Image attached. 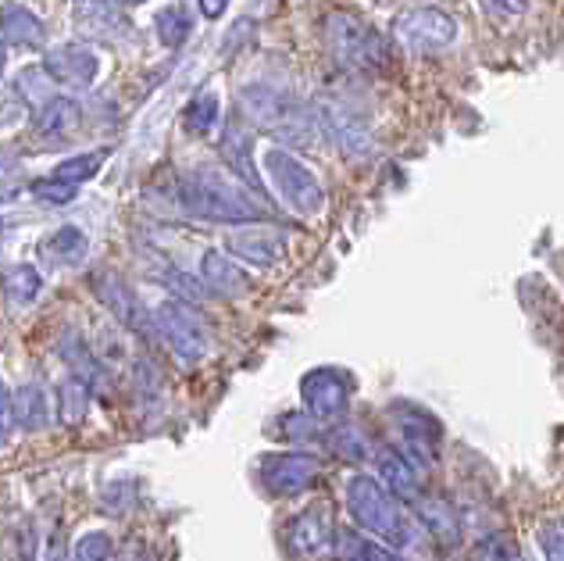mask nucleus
<instances>
[{
  "instance_id": "nucleus-24",
  "label": "nucleus",
  "mask_w": 564,
  "mask_h": 561,
  "mask_svg": "<svg viewBox=\"0 0 564 561\" xmlns=\"http://www.w3.org/2000/svg\"><path fill=\"white\" fill-rule=\"evenodd\" d=\"M90 401H94V382L68 373V379L57 387V419L65 425H79L90 416Z\"/></svg>"
},
{
  "instance_id": "nucleus-36",
  "label": "nucleus",
  "mask_w": 564,
  "mask_h": 561,
  "mask_svg": "<svg viewBox=\"0 0 564 561\" xmlns=\"http://www.w3.org/2000/svg\"><path fill=\"white\" fill-rule=\"evenodd\" d=\"M40 561H72V551L62 543V537H54V540L47 543V551H43Z\"/></svg>"
},
{
  "instance_id": "nucleus-34",
  "label": "nucleus",
  "mask_w": 564,
  "mask_h": 561,
  "mask_svg": "<svg viewBox=\"0 0 564 561\" xmlns=\"http://www.w3.org/2000/svg\"><path fill=\"white\" fill-rule=\"evenodd\" d=\"M76 194H79L76 186L57 183V180H51V175H47V180H36V183H33V197L47 201V204H68Z\"/></svg>"
},
{
  "instance_id": "nucleus-20",
  "label": "nucleus",
  "mask_w": 564,
  "mask_h": 561,
  "mask_svg": "<svg viewBox=\"0 0 564 561\" xmlns=\"http://www.w3.org/2000/svg\"><path fill=\"white\" fill-rule=\"evenodd\" d=\"M14 416H19V425L25 433H43L54 419V404L51 393L40 379L25 382V387L14 390Z\"/></svg>"
},
{
  "instance_id": "nucleus-4",
  "label": "nucleus",
  "mask_w": 564,
  "mask_h": 561,
  "mask_svg": "<svg viewBox=\"0 0 564 561\" xmlns=\"http://www.w3.org/2000/svg\"><path fill=\"white\" fill-rule=\"evenodd\" d=\"M325 43H329L333 57L350 72H382L390 65V43L376 25H368L361 14L350 11H333L325 19Z\"/></svg>"
},
{
  "instance_id": "nucleus-32",
  "label": "nucleus",
  "mask_w": 564,
  "mask_h": 561,
  "mask_svg": "<svg viewBox=\"0 0 564 561\" xmlns=\"http://www.w3.org/2000/svg\"><path fill=\"white\" fill-rule=\"evenodd\" d=\"M72 561H115V543H111V537L100 533V529L79 537V543L72 548Z\"/></svg>"
},
{
  "instance_id": "nucleus-30",
  "label": "nucleus",
  "mask_w": 564,
  "mask_h": 561,
  "mask_svg": "<svg viewBox=\"0 0 564 561\" xmlns=\"http://www.w3.org/2000/svg\"><path fill=\"white\" fill-rule=\"evenodd\" d=\"M154 29H158V36H161L165 47H183L186 36L193 33V22H189V14L183 8H165V11H158Z\"/></svg>"
},
{
  "instance_id": "nucleus-5",
  "label": "nucleus",
  "mask_w": 564,
  "mask_h": 561,
  "mask_svg": "<svg viewBox=\"0 0 564 561\" xmlns=\"http://www.w3.org/2000/svg\"><path fill=\"white\" fill-rule=\"evenodd\" d=\"M261 169H264V180L275 190V197L286 204L293 215H318L322 204H325V190L318 183V175L311 172L301 158H293L286 147H269L261 154Z\"/></svg>"
},
{
  "instance_id": "nucleus-27",
  "label": "nucleus",
  "mask_w": 564,
  "mask_h": 561,
  "mask_svg": "<svg viewBox=\"0 0 564 561\" xmlns=\"http://www.w3.org/2000/svg\"><path fill=\"white\" fill-rule=\"evenodd\" d=\"M325 447H329L336 457H344V462H368V457H376L372 451V440H368L358 425H350V422H336L329 433H325Z\"/></svg>"
},
{
  "instance_id": "nucleus-31",
  "label": "nucleus",
  "mask_w": 564,
  "mask_h": 561,
  "mask_svg": "<svg viewBox=\"0 0 564 561\" xmlns=\"http://www.w3.org/2000/svg\"><path fill=\"white\" fill-rule=\"evenodd\" d=\"M471 561H525V558H522V551H518V543L511 537L489 533L482 540H475Z\"/></svg>"
},
{
  "instance_id": "nucleus-16",
  "label": "nucleus",
  "mask_w": 564,
  "mask_h": 561,
  "mask_svg": "<svg viewBox=\"0 0 564 561\" xmlns=\"http://www.w3.org/2000/svg\"><path fill=\"white\" fill-rule=\"evenodd\" d=\"M376 472H379V483L397 500H411V505H414V500L422 497V472H419V465H414L408 454H400L397 447H382L376 454Z\"/></svg>"
},
{
  "instance_id": "nucleus-28",
  "label": "nucleus",
  "mask_w": 564,
  "mask_h": 561,
  "mask_svg": "<svg viewBox=\"0 0 564 561\" xmlns=\"http://www.w3.org/2000/svg\"><path fill=\"white\" fill-rule=\"evenodd\" d=\"M104 158H108V151H90V154H76V158H65L62 165H57L51 172V180L65 183V186H83L86 180H94V175L100 172Z\"/></svg>"
},
{
  "instance_id": "nucleus-3",
  "label": "nucleus",
  "mask_w": 564,
  "mask_h": 561,
  "mask_svg": "<svg viewBox=\"0 0 564 561\" xmlns=\"http://www.w3.org/2000/svg\"><path fill=\"white\" fill-rule=\"evenodd\" d=\"M240 108L250 115V122H258L286 147H311L318 140V115L290 97H282L279 90H269V86H247L240 94Z\"/></svg>"
},
{
  "instance_id": "nucleus-41",
  "label": "nucleus",
  "mask_w": 564,
  "mask_h": 561,
  "mask_svg": "<svg viewBox=\"0 0 564 561\" xmlns=\"http://www.w3.org/2000/svg\"><path fill=\"white\" fill-rule=\"evenodd\" d=\"M379 4H393V0H379Z\"/></svg>"
},
{
  "instance_id": "nucleus-22",
  "label": "nucleus",
  "mask_w": 564,
  "mask_h": 561,
  "mask_svg": "<svg viewBox=\"0 0 564 561\" xmlns=\"http://www.w3.org/2000/svg\"><path fill=\"white\" fill-rule=\"evenodd\" d=\"M79 105L72 97H62V94H54L47 105H43L36 111V132L40 137H47V140H65L72 137V132L79 129Z\"/></svg>"
},
{
  "instance_id": "nucleus-37",
  "label": "nucleus",
  "mask_w": 564,
  "mask_h": 561,
  "mask_svg": "<svg viewBox=\"0 0 564 561\" xmlns=\"http://www.w3.org/2000/svg\"><path fill=\"white\" fill-rule=\"evenodd\" d=\"M229 8V0H200V11H204V19H221Z\"/></svg>"
},
{
  "instance_id": "nucleus-35",
  "label": "nucleus",
  "mask_w": 564,
  "mask_h": 561,
  "mask_svg": "<svg viewBox=\"0 0 564 561\" xmlns=\"http://www.w3.org/2000/svg\"><path fill=\"white\" fill-rule=\"evenodd\" d=\"M540 548L546 561H564V529L557 526H543L540 529Z\"/></svg>"
},
{
  "instance_id": "nucleus-40",
  "label": "nucleus",
  "mask_w": 564,
  "mask_h": 561,
  "mask_svg": "<svg viewBox=\"0 0 564 561\" xmlns=\"http://www.w3.org/2000/svg\"><path fill=\"white\" fill-rule=\"evenodd\" d=\"M4 65H8V43L0 40V72H4Z\"/></svg>"
},
{
  "instance_id": "nucleus-12",
  "label": "nucleus",
  "mask_w": 564,
  "mask_h": 561,
  "mask_svg": "<svg viewBox=\"0 0 564 561\" xmlns=\"http://www.w3.org/2000/svg\"><path fill=\"white\" fill-rule=\"evenodd\" d=\"M318 122H322V129L329 132L333 143L347 158H365L368 151H372V126H368V118L354 105H344V100H329Z\"/></svg>"
},
{
  "instance_id": "nucleus-14",
  "label": "nucleus",
  "mask_w": 564,
  "mask_h": 561,
  "mask_svg": "<svg viewBox=\"0 0 564 561\" xmlns=\"http://www.w3.org/2000/svg\"><path fill=\"white\" fill-rule=\"evenodd\" d=\"M94 287V298L100 301V308H108V312L118 319V326H129V330H151V315H147V308L140 304V298L132 293V287L126 283L122 276L115 272H97L90 279Z\"/></svg>"
},
{
  "instance_id": "nucleus-33",
  "label": "nucleus",
  "mask_w": 564,
  "mask_h": 561,
  "mask_svg": "<svg viewBox=\"0 0 564 561\" xmlns=\"http://www.w3.org/2000/svg\"><path fill=\"white\" fill-rule=\"evenodd\" d=\"M19 430V416H14V390L0 382V447L8 444L11 433Z\"/></svg>"
},
{
  "instance_id": "nucleus-11",
  "label": "nucleus",
  "mask_w": 564,
  "mask_h": 561,
  "mask_svg": "<svg viewBox=\"0 0 564 561\" xmlns=\"http://www.w3.org/2000/svg\"><path fill=\"white\" fill-rule=\"evenodd\" d=\"M286 537V551L296 561H318L333 551L336 543V526H333V511L322 505H307L304 511H296L293 519L282 529Z\"/></svg>"
},
{
  "instance_id": "nucleus-29",
  "label": "nucleus",
  "mask_w": 564,
  "mask_h": 561,
  "mask_svg": "<svg viewBox=\"0 0 564 561\" xmlns=\"http://www.w3.org/2000/svg\"><path fill=\"white\" fill-rule=\"evenodd\" d=\"M183 126L193 132V137H204V132H212L218 126V94H212V90L193 94V100L183 111Z\"/></svg>"
},
{
  "instance_id": "nucleus-17",
  "label": "nucleus",
  "mask_w": 564,
  "mask_h": 561,
  "mask_svg": "<svg viewBox=\"0 0 564 561\" xmlns=\"http://www.w3.org/2000/svg\"><path fill=\"white\" fill-rule=\"evenodd\" d=\"M200 283L207 287V293H218V298H243L250 290L247 272L236 265L232 255H226V250H204Z\"/></svg>"
},
{
  "instance_id": "nucleus-1",
  "label": "nucleus",
  "mask_w": 564,
  "mask_h": 561,
  "mask_svg": "<svg viewBox=\"0 0 564 561\" xmlns=\"http://www.w3.org/2000/svg\"><path fill=\"white\" fill-rule=\"evenodd\" d=\"M172 201L180 212L200 223H221V226H247L264 218V208L247 194L236 175L218 169H193L175 175Z\"/></svg>"
},
{
  "instance_id": "nucleus-8",
  "label": "nucleus",
  "mask_w": 564,
  "mask_h": 561,
  "mask_svg": "<svg viewBox=\"0 0 564 561\" xmlns=\"http://www.w3.org/2000/svg\"><path fill=\"white\" fill-rule=\"evenodd\" d=\"M354 393V376L336 365H318L301 379V401L315 422H333L347 411Z\"/></svg>"
},
{
  "instance_id": "nucleus-13",
  "label": "nucleus",
  "mask_w": 564,
  "mask_h": 561,
  "mask_svg": "<svg viewBox=\"0 0 564 561\" xmlns=\"http://www.w3.org/2000/svg\"><path fill=\"white\" fill-rule=\"evenodd\" d=\"M97 54L90 51V43L83 40H72L62 43V47H51L43 54V72L54 79V83H65L72 90H86L94 79H97Z\"/></svg>"
},
{
  "instance_id": "nucleus-2",
  "label": "nucleus",
  "mask_w": 564,
  "mask_h": 561,
  "mask_svg": "<svg viewBox=\"0 0 564 561\" xmlns=\"http://www.w3.org/2000/svg\"><path fill=\"white\" fill-rule=\"evenodd\" d=\"M347 511L368 533H376L379 543H386L390 551L408 548L414 540L408 511L400 508V500L386 490L376 476H354L347 483Z\"/></svg>"
},
{
  "instance_id": "nucleus-10",
  "label": "nucleus",
  "mask_w": 564,
  "mask_h": 561,
  "mask_svg": "<svg viewBox=\"0 0 564 561\" xmlns=\"http://www.w3.org/2000/svg\"><path fill=\"white\" fill-rule=\"evenodd\" d=\"M318 472L322 465L315 454L275 451V454H264L258 462V483L264 486V494H272V497H296L318 479Z\"/></svg>"
},
{
  "instance_id": "nucleus-38",
  "label": "nucleus",
  "mask_w": 564,
  "mask_h": 561,
  "mask_svg": "<svg viewBox=\"0 0 564 561\" xmlns=\"http://www.w3.org/2000/svg\"><path fill=\"white\" fill-rule=\"evenodd\" d=\"M494 8L503 14H522L529 8V0H494Z\"/></svg>"
},
{
  "instance_id": "nucleus-18",
  "label": "nucleus",
  "mask_w": 564,
  "mask_h": 561,
  "mask_svg": "<svg viewBox=\"0 0 564 561\" xmlns=\"http://www.w3.org/2000/svg\"><path fill=\"white\" fill-rule=\"evenodd\" d=\"M0 40L11 43V47H43L47 29H43L33 8L19 4V0H4L0 4Z\"/></svg>"
},
{
  "instance_id": "nucleus-25",
  "label": "nucleus",
  "mask_w": 564,
  "mask_h": 561,
  "mask_svg": "<svg viewBox=\"0 0 564 561\" xmlns=\"http://www.w3.org/2000/svg\"><path fill=\"white\" fill-rule=\"evenodd\" d=\"M43 290V276L33 265H11V269L0 272V293L11 308H29Z\"/></svg>"
},
{
  "instance_id": "nucleus-21",
  "label": "nucleus",
  "mask_w": 564,
  "mask_h": 561,
  "mask_svg": "<svg viewBox=\"0 0 564 561\" xmlns=\"http://www.w3.org/2000/svg\"><path fill=\"white\" fill-rule=\"evenodd\" d=\"M221 158L229 161L232 175L250 190H261V175L254 169V137L240 126H229L226 137H221Z\"/></svg>"
},
{
  "instance_id": "nucleus-26",
  "label": "nucleus",
  "mask_w": 564,
  "mask_h": 561,
  "mask_svg": "<svg viewBox=\"0 0 564 561\" xmlns=\"http://www.w3.org/2000/svg\"><path fill=\"white\" fill-rule=\"evenodd\" d=\"M333 554H336V561H408V558H400L397 551L386 548V543L358 537L354 529H336Z\"/></svg>"
},
{
  "instance_id": "nucleus-9",
  "label": "nucleus",
  "mask_w": 564,
  "mask_h": 561,
  "mask_svg": "<svg viewBox=\"0 0 564 561\" xmlns=\"http://www.w3.org/2000/svg\"><path fill=\"white\" fill-rule=\"evenodd\" d=\"M390 419L397 425V440H400V454H408L414 465L425 468V465H436L440 457V440H443V430L440 422L422 411L419 404H408V401H397L390 408Z\"/></svg>"
},
{
  "instance_id": "nucleus-39",
  "label": "nucleus",
  "mask_w": 564,
  "mask_h": 561,
  "mask_svg": "<svg viewBox=\"0 0 564 561\" xmlns=\"http://www.w3.org/2000/svg\"><path fill=\"white\" fill-rule=\"evenodd\" d=\"M97 4H104V8L118 11V8H129V4H143V0H97Z\"/></svg>"
},
{
  "instance_id": "nucleus-23",
  "label": "nucleus",
  "mask_w": 564,
  "mask_h": 561,
  "mask_svg": "<svg viewBox=\"0 0 564 561\" xmlns=\"http://www.w3.org/2000/svg\"><path fill=\"white\" fill-rule=\"evenodd\" d=\"M40 250L51 265H57V269H72V265H79L86 258V250H90V236H86L79 226H62L40 244Z\"/></svg>"
},
{
  "instance_id": "nucleus-19",
  "label": "nucleus",
  "mask_w": 564,
  "mask_h": 561,
  "mask_svg": "<svg viewBox=\"0 0 564 561\" xmlns=\"http://www.w3.org/2000/svg\"><path fill=\"white\" fill-rule=\"evenodd\" d=\"M414 515H419V522L440 543H447V548L462 543V515H457V508L451 505V500L433 497V494H422L419 500H414Z\"/></svg>"
},
{
  "instance_id": "nucleus-15",
  "label": "nucleus",
  "mask_w": 564,
  "mask_h": 561,
  "mask_svg": "<svg viewBox=\"0 0 564 561\" xmlns=\"http://www.w3.org/2000/svg\"><path fill=\"white\" fill-rule=\"evenodd\" d=\"M229 255L236 261H247L254 269H272V265L286 255V236L272 226H240L229 233Z\"/></svg>"
},
{
  "instance_id": "nucleus-7",
  "label": "nucleus",
  "mask_w": 564,
  "mask_h": 561,
  "mask_svg": "<svg viewBox=\"0 0 564 561\" xmlns=\"http://www.w3.org/2000/svg\"><path fill=\"white\" fill-rule=\"evenodd\" d=\"M393 40L411 54H436L447 51L457 40V22L451 11L422 4V8H408L404 14L393 19Z\"/></svg>"
},
{
  "instance_id": "nucleus-6",
  "label": "nucleus",
  "mask_w": 564,
  "mask_h": 561,
  "mask_svg": "<svg viewBox=\"0 0 564 561\" xmlns=\"http://www.w3.org/2000/svg\"><path fill=\"white\" fill-rule=\"evenodd\" d=\"M151 333L161 336V344H165L183 365H197L207 358V350H212V333H207L204 322L193 315L189 304L183 301L158 304L151 312Z\"/></svg>"
}]
</instances>
